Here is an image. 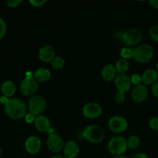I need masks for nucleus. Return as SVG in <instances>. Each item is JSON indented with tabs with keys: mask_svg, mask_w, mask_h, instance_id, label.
Returning a JSON list of instances; mask_svg holds the SVG:
<instances>
[{
	"mask_svg": "<svg viewBox=\"0 0 158 158\" xmlns=\"http://www.w3.org/2000/svg\"><path fill=\"white\" fill-rule=\"evenodd\" d=\"M27 105L20 98H11L5 105V113L12 120H19L26 116Z\"/></svg>",
	"mask_w": 158,
	"mask_h": 158,
	"instance_id": "f257e3e1",
	"label": "nucleus"
},
{
	"mask_svg": "<svg viewBox=\"0 0 158 158\" xmlns=\"http://www.w3.org/2000/svg\"><path fill=\"white\" fill-rule=\"evenodd\" d=\"M154 50L151 45L148 43L139 45L134 49V57L133 58L138 63L146 64L149 63L154 57Z\"/></svg>",
	"mask_w": 158,
	"mask_h": 158,
	"instance_id": "f03ea898",
	"label": "nucleus"
},
{
	"mask_svg": "<svg viewBox=\"0 0 158 158\" xmlns=\"http://www.w3.org/2000/svg\"><path fill=\"white\" fill-rule=\"evenodd\" d=\"M83 137L89 143H100L105 138L104 130L98 125H89L83 130Z\"/></svg>",
	"mask_w": 158,
	"mask_h": 158,
	"instance_id": "7ed1b4c3",
	"label": "nucleus"
},
{
	"mask_svg": "<svg viewBox=\"0 0 158 158\" xmlns=\"http://www.w3.org/2000/svg\"><path fill=\"white\" fill-rule=\"evenodd\" d=\"M107 148L112 155H123L128 148L127 140L123 136H115L110 140Z\"/></svg>",
	"mask_w": 158,
	"mask_h": 158,
	"instance_id": "20e7f679",
	"label": "nucleus"
},
{
	"mask_svg": "<svg viewBox=\"0 0 158 158\" xmlns=\"http://www.w3.org/2000/svg\"><path fill=\"white\" fill-rule=\"evenodd\" d=\"M28 109L29 112L35 116L42 115L46 109V99L41 95H34L28 101Z\"/></svg>",
	"mask_w": 158,
	"mask_h": 158,
	"instance_id": "39448f33",
	"label": "nucleus"
},
{
	"mask_svg": "<svg viewBox=\"0 0 158 158\" xmlns=\"http://www.w3.org/2000/svg\"><path fill=\"white\" fill-rule=\"evenodd\" d=\"M143 39L141 31L136 28L127 29L122 34V41L128 47L139 44Z\"/></svg>",
	"mask_w": 158,
	"mask_h": 158,
	"instance_id": "423d86ee",
	"label": "nucleus"
},
{
	"mask_svg": "<svg viewBox=\"0 0 158 158\" xmlns=\"http://www.w3.org/2000/svg\"><path fill=\"white\" fill-rule=\"evenodd\" d=\"M39 89V82L32 77H26L20 83L19 89L26 97H32Z\"/></svg>",
	"mask_w": 158,
	"mask_h": 158,
	"instance_id": "0eeeda50",
	"label": "nucleus"
},
{
	"mask_svg": "<svg viewBox=\"0 0 158 158\" xmlns=\"http://www.w3.org/2000/svg\"><path fill=\"white\" fill-rule=\"evenodd\" d=\"M108 127L113 132L120 134L127 131L128 122L127 119L122 116H114L108 121Z\"/></svg>",
	"mask_w": 158,
	"mask_h": 158,
	"instance_id": "6e6552de",
	"label": "nucleus"
},
{
	"mask_svg": "<svg viewBox=\"0 0 158 158\" xmlns=\"http://www.w3.org/2000/svg\"><path fill=\"white\" fill-rule=\"evenodd\" d=\"M103 109L98 103L96 102H89L86 103L83 107V114L86 118L97 119L101 116Z\"/></svg>",
	"mask_w": 158,
	"mask_h": 158,
	"instance_id": "1a4fd4ad",
	"label": "nucleus"
},
{
	"mask_svg": "<svg viewBox=\"0 0 158 158\" xmlns=\"http://www.w3.org/2000/svg\"><path fill=\"white\" fill-rule=\"evenodd\" d=\"M48 149L52 153H60L64 148V140L60 135L57 134H52L48 137L46 141Z\"/></svg>",
	"mask_w": 158,
	"mask_h": 158,
	"instance_id": "9d476101",
	"label": "nucleus"
},
{
	"mask_svg": "<svg viewBox=\"0 0 158 158\" xmlns=\"http://www.w3.org/2000/svg\"><path fill=\"white\" fill-rule=\"evenodd\" d=\"M149 96V90L146 85L141 84L134 86L131 91V99L136 103H142L148 99Z\"/></svg>",
	"mask_w": 158,
	"mask_h": 158,
	"instance_id": "9b49d317",
	"label": "nucleus"
},
{
	"mask_svg": "<svg viewBox=\"0 0 158 158\" xmlns=\"http://www.w3.org/2000/svg\"><path fill=\"white\" fill-rule=\"evenodd\" d=\"M42 148V141L36 136H30L25 141V149L29 154H37Z\"/></svg>",
	"mask_w": 158,
	"mask_h": 158,
	"instance_id": "f8f14e48",
	"label": "nucleus"
},
{
	"mask_svg": "<svg viewBox=\"0 0 158 158\" xmlns=\"http://www.w3.org/2000/svg\"><path fill=\"white\" fill-rule=\"evenodd\" d=\"M114 84H115L116 88L120 92H127L132 86L131 77L127 74H119L114 80Z\"/></svg>",
	"mask_w": 158,
	"mask_h": 158,
	"instance_id": "ddd939ff",
	"label": "nucleus"
},
{
	"mask_svg": "<svg viewBox=\"0 0 158 158\" xmlns=\"http://www.w3.org/2000/svg\"><path fill=\"white\" fill-rule=\"evenodd\" d=\"M39 57L44 63H51L56 57V51L52 46L46 45L39 50Z\"/></svg>",
	"mask_w": 158,
	"mask_h": 158,
	"instance_id": "4468645a",
	"label": "nucleus"
},
{
	"mask_svg": "<svg viewBox=\"0 0 158 158\" xmlns=\"http://www.w3.org/2000/svg\"><path fill=\"white\" fill-rule=\"evenodd\" d=\"M63 153L66 158H76L80 153V146L78 143L74 140H69L65 143Z\"/></svg>",
	"mask_w": 158,
	"mask_h": 158,
	"instance_id": "2eb2a0df",
	"label": "nucleus"
},
{
	"mask_svg": "<svg viewBox=\"0 0 158 158\" xmlns=\"http://www.w3.org/2000/svg\"><path fill=\"white\" fill-rule=\"evenodd\" d=\"M34 125H35V127L36 128L37 131L42 133L49 132L51 128L50 120H49L47 117L44 115L37 116Z\"/></svg>",
	"mask_w": 158,
	"mask_h": 158,
	"instance_id": "dca6fc26",
	"label": "nucleus"
},
{
	"mask_svg": "<svg viewBox=\"0 0 158 158\" xmlns=\"http://www.w3.org/2000/svg\"><path fill=\"white\" fill-rule=\"evenodd\" d=\"M117 69L114 65L106 64L103 66L101 72L102 78L106 82L114 81L117 77Z\"/></svg>",
	"mask_w": 158,
	"mask_h": 158,
	"instance_id": "f3484780",
	"label": "nucleus"
},
{
	"mask_svg": "<svg viewBox=\"0 0 158 158\" xmlns=\"http://www.w3.org/2000/svg\"><path fill=\"white\" fill-rule=\"evenodd\" d=\"M142 83L144 85L154 84L158 80V72L154 69H148L143 73L141 76Z\"/></svg>",
	"mask_w": 158,
	"mask_h": 158,
	"instance_id": "a211bd4d",
	"label": "nucleus"
},
{
	"mask_svg": "<svg viewBox=\"0 0 158 158\" xmlns=\"http://www.w3.org/2000/svg\"><path fill=\"white\" fill-rule=\"evenodd\" d=\"M34 78L38 82L45 83L50 80L52 77L51 71L49 69L45 67H40L33 73Z\"/></svg>",
	"mask_w": 158,
	"mask_h": 158,
	"instance_id": "6ab92c4d",
	"label": "nucleus"
},
{
	"mask_svg": "<svg viewBox=\"0 0 158 158\" xmlns=\"http://www.w3.org/2000/svg\"><path fill=\"white\" fill-rule=\"evenodd\" d=\"M1 90L2 92L3 96H6V97H12L15 94L16 91L15 83L11 80H6L2 83L1 86Z\"/></svg>",
	"mask_w": 158,
	"mask_h": 158,
	"instance_id": "aec40b11",
	"label": "nucleus"
},
{
	"mask_svg": "<svg viewBox=\"0 0 158 158\" xmlns=\"http://www.w3.org/2000/svg\"><path fill=\"white\" fill-rule=\"evenodd\" d=\"M115 67L116 69H117V72L119 74H125V73L127 72L128 69H129V62L127 60L121 58L117 60V62L116 63Z\"/></svg>",
	"mask_w": 158,
	"mask_h": 158,
	"instance_id": "412c9836",
	"label": "nucleus"
},
{
	"mask_svg": "<svg viewBox=\"0 0 158 158\" xmlns=\"http://www.w3.org/2000/svg\"><path fill=\"white\" fill-rule=\"evenodd\" d=\"M140 138L137 135H132L127 140V148L131 150H135L140 146Z\"/></svg>",
	"mask_w": 158,
	"mask_h": 158,
	"instance_id": "4be33fe9",
	"label": "nucleus"
},
{
	"mask_svg": "<svg viewBox=\"0 0 158 158\" xmlns=\"http://www.w3.org/2000/svg\"><path fill=\"white\" fill-rule=\"evenodd\" d=\"M50 63H51V66H52L54 69H61L65 66L66 62H65L64 59L62 58V57L56 56Z\"/></svg>",
	"mask_w": 158,
	"mask_h": 158,
	"instance_id": "5701e85b",
	"label": "nucleus"
},
{
	"mask_svg": "<svg viewBox=\"0 0 158 158\" xmlns=\"http://www.w3.org/2000/svg\"><path fill=\"white\" fill-rule=\"evenodd\" d=\"M120 56H121L122 59L127 60L128 59H131L134 57V49L131 47H126L122 48L120 50Z\"/></svg>",
	"mask_w": 158,
	"mask_h": 158,
	"instance_id": "b1692460",
	"label": "nucleus"
},
{
	"mask_svg": "<svg viewBox=\"0 0 158 158\" xmlns=\"http://www.w3.org/2000/svg\"><path fill=\"white\" fill-rule=\"evenodd\" d=\"M149 35L151 40L158 43V25L151 26V29H149Z\"/></svg>",
	"mask_w": 158,
	"mask_h": 158,
	"instance_id": "393cba45",
	"label": "nucleus"
},
{
	"mask_svg": "<svg viewBox=\"0 0 158 158\" xmlns=\"http://www.w3.org/2000/svg\"><path fill=\"white\" fill-rule=\"evenodd\" d=\"M7 30V26H6V22L4 21L2 18L0 17V40H2L6 34Z\"/></svg>",
	"mask_w": 158,
	"mask_h": 158,
	"instance_id": "a878e982",
	"label": "nucleus"
},
{
	"mask_svg": "<svg viewBox=\"0 0 158 158\" xmlns=\"http://www.w3.org/2000/svg\"><path fill=\"white\" fill-rule=\"evenodd\" d=\"M131 83L132 84H134V86H137V85H140L142 83V79L141 76L138 73H134L131 77Z\"/></svg>",
	"mask_w": 158,
	"mask_h": 158,
	"instance_id": "bb28decb",
	"label": "nucleus"
},
{
	"mask_svg": "<svg viewBox=\"0 0 158 158\" xmlns=\"http://www.w3.org/2000/svg\"><path fill=\"white\" fill-rule=\"evenodd\" d=\"M115 101L117 103H124L125 100H126V95H125V93L120 92V91H117V94H115Z\"/></svg>",
	"mask_w": 158,
	"mask_h": 158,
	"instance_id": "cd10ccee",
	"label": "nucleus"
},
{
	"mask_svg": "<svg viewBox=\"0 0 158 158\" xmlns=\"http://www.w3.org/2000/svg\"><path fill=\"white\" fill-rule=\"evenodd\" d=\"M36 117L37 116H35V114H32V113H28V114H26V116H25V120H26V122L27 123H29V124H31V123H35V119H36Z\"/></svg>",
	"mask_w": 158,
	"mask_h": 158,
	"instance_id": "c85d7f7f",
	"label": "nucleus"
},
{
	"mask_svg": "<svg viewBox=\"0 0 158 158\" xmlns=\"http://www.w3.org/2000/svg\"><path fill=\"white\" fill-rule=\"evenodd\" d=\"M149 125L154 131H158V117H154L150 120Z\"/></svg>",
	"mask_w": 158,
	"mask_h": 158,
	"instance_id": "c756f323",
	"label": "nucleus"
},
{
	"mask_svg": "<svg viewBox=\"0 0 158 158\" xmlns=\"http://www.w3.org/2000/svg\"><path fill=\"white\" fill-rule=\"evenodd\" d=\"M6 2L9 7L15 8L21 5L23 3V1L22 0H7Z\"/></svg>",
	"mask_w": 158,
	"mask_h": 158,
	"instance_id": "7c9ffc66",
	"label": "nucleus"
},
{
	"mask_svg": "<svg viewBox=\"0 0 158 158\" xmlns=\"http://www.w3.org/2000/svg\"><path fill=\"white\" fill-rule=\"evenodd\" d=\"M34 7H41L46 3V0H29V2Z\"/></svg>",
	"mask_w": 158,
	"mask_h": 158,
	"instance_id": "2f4dec72",
	"label": "nucleus"
},
{
	"mask_svg": "<svg viewBox=\"0 0 158 158\" xmlns=\"http://www.w3.org/2000/svg\"><path fill=\"white\" fill-rule=\"evenodd\" d=\"M151 92L156 97L158 98V81L152 85V86H151Z\"/></svg>",
	"mask_w": 158,
	"mask_h": 158,
	"instance_id": "473e14b6",
	"label": "nucleus"
},
{
	"mask_svg": "<svg viewBox=\"0 0 158 158\" xmlns=\"http://www.w3.org/2000/svg\"><path fill=\"white\" fill-rule=\"evenodd\" d=\"M149 3L151 7L158 9V0H150Z\"/></svg>",
	"mask_w": 158,
	"mask_h": 158,
	"instance_id": "72a5a7b5",
	"label": "nucleus"
},
{
	"mask_svg": "<svg viewBox=\"0 0 158 158\" xmlns=\"http://www.w3.org/2000/svg\"><path fill=\"white\" fill-rule=\"evenodd\" d=\"M133 158H149V157H148V154H146L145 153L140 152L136 154Z\"/></svg>",
	"mask_w": 158,
	"mask_h": 158,
	"instance_id": "f704fd0d",
	"label": "nucleus"
},
{
	"mask_svg": "<svg viewBox=\"0 0 158 158\" xmlns=\"http://www.w3.org/2000/svg\"><path fill=\"white\" fill-rule=\"evenodd\" d=\"M9 100V99L8 98V97H6V96H2V97H0V103H1L2 104H4V106L8 103Z\"/></svg>",
	"mask_w": 158,
	"mask_h": 158,
	"instance_id": "c9c22d12",
	"label": "nucleus"
},
{
	"mask_svg": "<svg viewBox=\"0 0 158 158\" xmlns=\"http://www.w3.org/2000/svg\"><path fill=\"white\" fill-rule=\"evenodd\" d=\"M112 158H129V157H127V156H124V155H119V156H114Z\"/></svg>",
	"mask_w": 158,
	"mask_h": 158,
	"instance_id": "e433bc0d",
	"label": "nucleus"
},
{
	"mask_svg": "<svg viewBox=\"0 0 158 158\" xmlns=\"http://www.w3.org/2000/svg\"><path fill=\"white\" fill-rule=\"evenodd\" d=\"M50 158H66L64 156H61V155H55L53 157H50Z\"/></svg>",
	"mask_w": 158,
	"mask_h": 158,
	"instance_id": "4c0bfd02",
	"label": "nucleus"
},
{
	"mask_svg": "<svg viewBox=\"0 0 158 158\" xmlns=\"http://www.w3.org/2000/svg\"><path fill=\"white\" fill-rule=\"evenodd\" d=\"M2 149L0 148V157L2 156Z\"/></svg>",
	"mask_w": 158,
	"mask_h": 158,
	"instance_id": "58836bf2",
	"label": "nucleus"
},
{
	"mask_svg": "<svg viewBox=\"0 0 158 158\" xmlns=\"http://www.w3.org/2000/svg\"><path fill=\"white\" fill-rule=\"evenodd\" d=\"M156 68H157V71L158 72V62L157 63V64H156Z\"/></svg>",
	"mask_w": 158,
	"mask_h": 158,
	"instance_id": "ea45409f",
	"label": "nucleus"
}]
</instances>
